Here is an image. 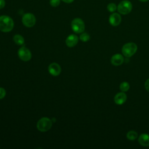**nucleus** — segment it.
Here are the masks:
<instances>
[{"instance_id": "nucleus-11", "label": "nucleus", "mask_w": 149, "mask_h": 149, "mask_svg": "<svg viewBox=\"0 0 149 149\" xmlns=\"http://www.w3.org/2000/svg\"><path fill=\"white\" fill-rule=\"evenodd\" d=\"M124 62L123 56L120 54H114L111 58V63L115 66L121 65Z\"/></svg>"}, {"instance_id": "nucleus-17", "label": "nucleus", "mask_w": 149, "mask_h": 149, "mask_svg": "<svg viewBox=\"0 0 149 149\" xmlns=\"http://www.w3.org/2000/svg\"><path fill=\"white\" fill-rule=\"evenodd\" d=\"M107 9L109 12L113 13L117 10V5L114 2H111L108 4Z\"/></svg>"}, {"instance_id": "nucleus-15", "label": "nucleus", "mask_w": 149, "mask_h": 149, "mask_svg": "<svg viewBox=\"0 0 149 149\" xmlns=\"http://www.w3.org/2000/svg\"><path fill=\"white\" fill-rule=\"evenodd\" d=\"M126 137L129 140L133 141L138 137V133L134 130H130L127 133Z\"/></svg>"}, {"instance_id": "nucleus-12", "label": "nucleus", "mask_w": 149, "mask_h": 149, "mask_svg": "<svg viewBox=\"0 0 149 149\" xmlns=\"http://www.w3.org/2000/svg\"><path fill=\"white\" fill-rule=\"evenodd\" d=\"M127 100V95L125 92H120L117 93L114 97V102L117 105L123 104Z\"/></svg>"}, {"instance_id": "nucleus-7", "label": "nucleus", "mask_w": 149, "mask_h": 149, "mask_svg": "<svg viewBox=\"0 0 149 149\" xmlns=\"http://www.w3.org/2000/svg\"><path fill=\"white\" fill-rule=\"evenodd\" d=\"M18 56L19 58L24 61L27 62L29 61L31 58V52L27 47L23 46L20 47L17 52Z\"/></svg>"}, {"instance_id": "nucleus-1", "label": "nucleus", "mask_w": 149, "mask_h": 149, "mask_svg": "<svg viewBox=\"0 0 149 149\" xmlns=\"http://www.w3.org/2000/svg\"><path fill=\"white\" fill-rule=\"evenodd\" d=\"M14 27L13 20L9 16L2 15L0 16V31L8 33L12 31Z\"/></svg>"}, {"instance_id": "nucleus-23", "label": "nucleus", "mask_w": 149, "mask_h": 149, "mask_svg": "<svg viewBox=\"0 0 149 149\" xmlns=\"http://www.w3.org/2000/svg\"><path fill=\"white\" fill-rule=\"evenodd\" d=\"M62 1H63V2L66 3H72L74 0H61Z\"/></svg>"}, {"instance_id": "nucleus-20", "label": "nucleus", "mask_w": 149, "mask_h": 149, "mask_svg": "<svg viewBox=\"0 0 149 149\" xmlns=\"http://www.w3.org/2000/svg\"><path fill=\"white\" fill-rule=\"evenodd\" d=\"M6 95V90L0 87V100L3 99Z\"/></svg>"}, {"instance_id": "nucleus-24", "label": "nucleus", "mask_w": 149, "mask_h": 149, "mask_svg": "<svg viewBox=\"0 0 149 149\" xmlns=\"http://www.w3.org/2000/svg\"><path fill=\"white\" fill-rule=\"evenodd\" d=\"M139 1H140V2H146L148 1L149 0H139Z\"/></svg>"}, {"instance_id": "nucleus-22", "label": "nucleus", "mask_w": 149, "mask_h": 149, "mask_svg": "<svg viewBox=\"0 0 149 149\" xmlns=\"http://www.w3.org/2000/svg\"><path fill=\"white\" fill-rule=\"evenodd\" d=\"M5 0H0V9H3L5 6Z\"/></svg>"}, {"instance_id": "nucleus-18", "label": "nucleus", "mask_w": 149, "mask_h": 149, "mask_svg": "<svg viewBox=\"0 0 149 149\" xmlns=\"http://www.w3.org/2000/svg\"><path fill=\"white\" fill-rule=\"evenodd\" d=\"M79 38L81 41H82L83 42H87L88 41L90 38V35L87 33H85V32H83L81 33Z\"/></svg>"}, {"instance_id": "nucleus-8", "label": "nucleus", "mask_w": 149, "mask_h": 149, "mask_svg": "<svg viewBox=\"0 0 149 149\" xmlns=\"http://www.w3.org/2000/svg\"><path fill=\"white\" fill-rule=\"evenodd\" d=\"M122 22V17L119 13L113 12L109 17V23L112 26H119Z\"/></svg>"}, {"instance_id": "nucleus-2", "label": "nucleus", "mask_w": 149, "mask_h": 149, "mask_svg": "<svg viewBox=\"0 0 149 149\" xmlns=\"http://www.w3.org/2000/svg\"><path fill=\"white\" fill-rule=\"evenodd\" d=\"M137 50V45L133 42H130L124 44L122 48V54L126 58H129L133 56Z\"/></svg>"}, {"instance_id": "nucleus-4", "label": "nucleus", "mask_w": 149, "mask_h": 149, "mask_svg": "<svg viewBox=\"0 0 149 149\" xmlns=\"http://www.w3.org/2000/svg\"><path fill=\"white\" fill-rule=\"evenodd\" d=\"M52 121L47 117L41 118L37 123V129L41 132L48 131L52 127Z\"/></svg>"}, {"instance_id": "nucleus-21", "label": "nucleus", "mask_w": 149, "mask_h": 149, "mask_svg": "<svg viewBox=\"0 0 149 149\" xmlns=\"http://www.w3.org/2000/svg\"><path fill=\"white\" fill-rule=\"evenodd\" d=\"M144 87H145L146 90L148 92H149V79H147L146 81H145Z\"/></svg>"}, {"instance_id": "nucleus-5", "label": "nucleus", "mask_w": 149, "mask_h": 149, "mask_svg": "<svg viewBox=\"0 0 149 149\" xmlns=\"http://www.w3.org/2000/svg\"><path fill=\"white\" fill-rule=\"evenodd\" d=\"M71 28L75 33L80 34L84 32L85 30V23L81 18L76 17L72 20Z\"/></svg>"}, {"instance_id": "nucleus-6", "label": "nucleus", "mask_w": 149, "mask_h": 149, "mask_svg": "<svg viewBox=\"0 0 149 149\" xmlns=\"http://www.w3.org/2000/svg\"><path fill=\"white\" fill-rule=\"evenodd\" d=\"M22 22L24 26L32 27L36 23V17L34 15L31 13H26L22 17Z\"/></svg>"}, {"instance_id": "nucleus-13", "label": "nucleus", "mask_w": 149, "mask_h": 149, "mask_svg": "<svg viewBox=\"0 0 149 149\" xmlns=\"http://www.w3.org/2000/svg\"><path fill=\"white\" fill-rule=\"evenodd\" d=\"M139 144L143 147L149 146V134L147 133H142L138 138Z\"/></svg>"}, {"instance_id": "nucleus-19", "label": "nucleus", "mask_w": 149, "mask_h": 149, "mask_svg": "<svg viewBox=\"0 0 149 149\" xmlns=\"http://www.w3.org/2000/svg\"><path fill=\"white\" fill-rule=\"evenodd\" d=\"M61 1V0H49V3L51 6L56 8L60 5Z\"/></svg>"}, {"instance_id": "nucleus-3", "label": "nucleus", "mask_w": 149, "mask_h": 149, "mask_svg": "<svg viewBox=\"0 0 149 149\" xmlns=\"http://www.w3.org/2000/svg\"><path fill=\"white\" fill-rule=\"evenodd\" d=\"M133 5L132 2L129 0H123L117 5V10L121 15H127L132 11Z\"/></svg>"}, {"instance_id": "nucleus-16", "label": "nucleus", "mask_w": 149, "mask_h": 149, "mask_svg": "<svg viewBox=\"0 0 149 149\" xmlns=\"http://www.w3.org/2000/svg\"><path fill=\"white\" fill-rule=\"evenodd\" d=\"M130 88V84L127 81H123L119 85V89L122 92H126Z\"/></svg>"}, {"instance_id": "nucleus-9", "label": "nucleus", "mask_w": 149, "mask_h": 149, "mask_svg": "<svg viewBox=\"0 0 149 149\" xmlns=\"http://www.w3.org/2000/svg\"><path fill=\"white\" fill-rule=\"evenodd\" d=\"M49 73L54 76H59L61 72V68L60 65L55 62L51 63L48 66Z\"/></svg>"}, {"instance_id": "nucleus-14", "label": "nucleus", "mask_w": 149, "mask_h": 149, "mask_svg": "<svg viewBox=\"0 0 149 149\" xmlns=\"http://www.w3.org/2000/svg\"><path fill=\"white\" fill-rule=\"evenodd\" d=\"M13 39L15 43L18 45H22L24 43V39L23 37L20 34H15L13 36Z\"/></svg>"}, {"instance_id": "nucleus-10", "label": "nucleus", "mask_w": 149, "mask_h": 149, "mask_svg": "<svg viewBox=\"0 0 149 149\" xmlns=\"http://www.w3.org/2000/svg\"><path fill=\"white\" fill-rule=\"evenodd\" d=\"M78 41H79V37L76 34H72L67 37L65 41V43L68 47L72 48L77 45V44L78 43Z\"/></svg>"}]
</instances>
